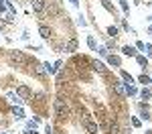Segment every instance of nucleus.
Listing matches in <instances>:
<instances>
[{
  "mask_svg": "<svg viewBox=\"0 0 152 134\" xmlns=\"http://www.w3.org/2000/svg\"><path fill=\"white\" fill-rule=\"evenodd\" d=\"M55 116L61 118V120H65L69 116V108H67L65 100H55Z\"/></svg>",
  "mask_w": 152,
  "mask_h": 134,
  "instance_id": "1",
  "label": "nucleus"
},
{
  "mask_svg": "<svg viewBox=\"0 0 152 134\" xmlns=\"http://www.w3.org/2000/svg\"><path fill=\"white\" fill-rule=\"evenodd\" d=\"M16 96L20 97V100H28V97H31L28 85H18V87H16Z\"/></svg>",
  "mask_w": 152,
  "mask_h": 134,
  "instance_id": "2",
  "label": "nucleus"
},
{
  "mask_svg": "<svg viewBox=\"0 0 152 134\" xmlns=\"http://www.w3.org/2000/svg\"><path fill=\"white\" fill-rule=\"evenodd\" d=\"M77 45H79L77 39H69L67 45H65V53H75V51H77Z\"/></svg>",
  "mask_w": 152,
  "mask_h": 134,
  "instance_id": "3",
  "label": "nucleus"
},
{
  "mask_svg": "<svg viewBox=\"0 0 152 134\" xmlns=\"http://www.w3.org/2000/svg\"><path fill=\"white\" fill-rule=\"evenodd\" d=\"M10 59L14 61V63H18V65H23V63H24V55L20 53V51H12V53H10Z\"/></svg>",
  "mask_w": 152,
  "mask_h": 134,
  "instance_id": "4",
  "label": "nucleus"
},
{
  "mask_svg": "<svg viewBox=\"0 0 152 134\" xmlns=\"http://www.w3.org/2000/svg\"><path fill=\"white\" fill-rule=\"evenodd\" d=\"M31 4H33V10L35 12H43L45 10V0H31Z\"/></svg>",
  "mask_w": 152,
  "mask_h": 134,
  "instance_id": "5",
  "label": "nucleus"
},
{
  "mask_svg": "<svg viewBox=\"0 0 152 134\" xmlns=\"http://www.w3.org/2000/svg\"><path fill=\"white\" fill-rule=\"evenodd\" d=\"M83 126H85V130H87L89 134H95V132H97V124H95V122H91V120H85V122H83Z\"/></svg>",
  "mask_w": 152,
  "mask_h": 134,
  "instance_id": "6",
  "label": "nucleus"
},
{
  "mask_svg": "<svg viewBox=\"0 0 152 134\" xmlns=\"http://www.w3.org/2000/svg\"><path fill=\"white\" fill-rule=\"evenodd\" d=\"M138 110H140L142 120H148V118H150V112H148V106H146V104H138Z\"/></svg>",
  "mask_w": 152,
  "mask_h": 134,
  "instance_id": "7",
  "label": "nucleus"
},
{
  "mask_svg": "<svg viewBox=\"0 0 152 134\" xmlns=\"http://www.w3.org/2000/svg\"><path fill=\"white\" fill-rule=\"evenodd\" d=\"M107 63L114 65V67H122V59L118 55H107Z\"/></svg>",
  "mask_w": 152,
  "mask_h": 134,
  "instance_id": "8",
  "label": "nucleus"
},
{
  "mask_svg": "<svg viewBox=\"0 0 152 134\" xmlns=\"http://www.w3.org/2000/svg\"><path fill=\"white\" fill-rule=\"evenodd\" d=\"M39 35L43 37V39H49V37H51V29H47L45 24H41V26H39Z\"/></svg>",
  "mask_w": 152,
  "mask_h": 134,
  "instance_id": "9",
  "label": "nucleus"
},
{
  "mask_svg": "<svg viewBox=\"0 0 152 134\" xmlns=\"http://www.w3.org/2000/svg\"><path fill=\"white\" fill-rule=\"evenodd\" d=\"M122 53H124V55H128V57H136V49H134V47H130V45L122 47Z\"/></svg>",
  "mask_w": 152,
  "mask_h": 134,
  "instance_id": "10",
  "label": "nucleus"
},
{
  "mask_svg": "<svg viewBox=\"0 0 152 134\" xmlns=\"http://www.w3.org/2000/svg\"><path fill=\"white\" fill-rule=\"evenodd\" d=\"M24 134H37V122H28V126H26V130H24Z\"/></svg>",
  "mask_w": 152,
  "mask_h": 134,
  "instance_id": "11",
  "label": "nucleus"
},
{
  "mask_svg": "<svg viewBox=\"0 0 152 134\" xmlns=\"http://www.w3.org/2000/svg\"><path fill=\"white\" fill-rule=\"evenodd\" d=\"M122 79H124V83H134V77H132V75H130L128 71H124V69H122Z\"/></svg>",
  "mask_w": 152,
  "mask_h": 134,
  "instance_id": "12",
  "label": "nucleus"
},
{
  "mask_svg": "<svg viewBox=\"0 0 152 134\" xmlns=\"http://www.w3.org/2000/svg\"><path fill=\"white\" fill-rule=\"evenodd\" d=\"M91 65H94V69H95V71H99V73H105V65L102 63V61H94Z\"/></svg>",
  "mask_w": 152,
  "mask_h": 134,
  "instance_id": "13",
  "label": "nucleus"
},
{
  "mask_svg": "<svg viewBox=\"0 0 152 134\" xmlns=\"http://www.w3.org/2000/svg\"><path fill=\"white\" fill-rule=\"evenodd\" d=\"M116 89L120 96H126V85H124V81H116Z\"/></svg>",
  "mask_w": 152,
  "mask_h": 134,
  "instance_id": "14",
  "label": "nucleus"
},
{
  "mask_svg": "<svg viewBox=\"0 0 152 134\" xmlns=\"http://www.w3.org/2000/svg\"><path fill=\"white\" fill-rule=\"evenodd\" d=\"M136 61H138V65H142V67H148V59L144 55H136Z\"/></svg>",
  "mask_w": 152,
  "mask_h": 134,
  "instance_id": "15",
  "label": "nucleus"
},
{
  "mask_svg": "<svg viewBox=\"0 0 152 134\" xmlns=\"http://www.w3.org/2000/svg\"><path fill=\"white\" fill-rule=\"evenodd\" d=\"M12 114H14L16 118H23V116H24V112H23L20 106H14V108H12Z\"/></svg>",
  "mask_w": 152,
  "mask_h": 134,
  "instance_id": "16",
  "label": "nucleus"
},
{
  "mask_svg": "<svg viewBox=\"0 0 152 134\" xmlns=\"http://www.w3.org/2000/svg\"><path fill=\"white\" fill-rule=\"evenodd\" d=\"M8 100H10V102H14L16 106H20V104H23V100L16 96V94H8Z\"/></svg>",
  "mask_w": 152,
  "mask_h": 134,
  "instance_id": "17",
  "label": "nucleus"
},
{
  "mask_svg": "<svg viewBox=\"0 0 152 134\" xmlns=\"http://www.w3.org/2000/svg\"><path fill=\"white\" fill-rule=\"evenodd\" d=\"M140 96H142V100H150V97H152V92L148 89V87H144V89L140 92Z\"/></svg>",
  "mask_w": 152,
  "mask_h": 134,
  "instance_id": "18",
  "label": "nucleus"
},
{
  "mask_svg": "<svg viewBox=\"0 0 152 134\" xmlns=\"http://www.w3.org/2000/svg\"><path fill=\"white\" fill-rule=\"evenodd\" d=\"M87 45H89L91 51H97V45H95V39H94V37H87Z\"/></svg>",
  "mask_w": 152,
  "mask_h": 134,
  "instance_id": "19",
  "label": "nucleus"
},
{
  "mask_svg": "<svg viewBox=\"0 0 152 134\" xmlns=\"http://www.w3.org/2000/svg\"><path fill=\"white\" fill-rule=\"evenodd\" d=\"M43 67H45V71H47V73H57V69H55V65H51V63H45Z\"/></svg>",
  "mask_w": 152,
  "mask_h": 134,
  "instance_id": "20",
  "label": "nucleus"
},
{
  "mask_svg": "<svg viewBox=\"0 0 152 134\" xmlns=\"http://www.w3.org/2000/svg\"><path fill=\"white\" fill-rule=\"evenodd\" d=\"M138 81H140V83H152V79L148 77V75H140V77H138Z\"/></svg>",
  "mask_w": 152,
  "mask_h": 134,
  "instance_id": "21",
  "label": "nucleus"
},
{
  "mask_svg": "<svg viewBox=\"0 0 152 134\" xmlns=\"http://www.w3.org/2000/svg\"><path fill=\"white\" fill-rule=\"evenodd\" d=\"M97 53H99L102 57H107V55H110V51H107V47H99V49H97Z\"/></svg>",
  "mask_w": 152,
  "mask_h": 134,
  "instance_id": "22",
  "label": "nucleus"
},
{
  "mask_svg": "<svg viewBox=\"0 0 152 134\" xmlns=\"http://www.w3.org/2000/svg\"><path fill=\"white\" fill-rule=\"evenodd\" d=\"M120 6L124 8V12H128L130 8H128V0H120Z\"/></svg>",
  "mask_w": 152,
  "mask_h": 134,
  "instance_id": "23",
  "label": "nucleus"
},
{
  "mask_svg": "<svg viewBox=\"0 0 152 134\" xmlns=\"http://www.w3.org/2000/svg\"><path fill=\"white\" fill-rule=\"evenodd\" d=\"M107 35L116 37V35H118V29H116V26H110V29H107Z\"/></svg>",
  "mask_w": 152,
  "mask_h": 134,
  "instance_id": "24",
  "label": "nucleus"
},
{
  "mask_svg": "<svg viewBox=\"0 0 152 134\" xmlns=\"http://www.w3.org/2000/svg\"><path fill=\"white\" fill-rule=\"evenodd\" d=\"M144 51L148 53V57H152V45H144Z\"/></svg>",
  "mask_w": 152,
  "mask_h": 134,
  "instance_id": "25",
  "label": "nucleus"
},
{
  "mask_svg": "<svg viewBox=\"0 0 152 134\" xmlns=\"http://www.w3.org/2000/svg\"><path fill=\"white\" fill-rule=\"evenodd\" d=\"M140 124H142V122L138 120V118H132V126H136V128H138V126H140Z\"/></svg>",
  "mask_w": 152,
  "mask_h": 134,
  "instance_id": "26",
  "label": "nucleus"
},
{
  "mask_svg": "<svg viewBox=\"0 0 152 134\" xmlns=\"http://www.w3.org/2000/svg\"><path fill=\"white\" fill-rule=\"evenodd\" d=\"M45 132H47V134H53V126H51V124H47V126H45Z\"/></svg>",
  "mask_w": 152,
  "mask_h": 134,
  "instance_id": "27",
  "label": "nucleus"
},
{
  "mask_svg": "<svg viewBox=\"0 0 152 134\" xmlns=\"http://www.w3.org/2000/svg\"><path fill=\"white\" fill-rule=\"evenodd\" d=\"M110 130H112V134H118V132H120V128H118L116 124H114V126H112V128H110Z\"/></svg>",
  "mask_w": 152,
  "mask_h": 134,
  "instance_id": "28",
  "label": "nucleus"
},
{
  "mask_svg": "<svg viewBox=\"0 0 152 134\" xmlns=\"http://www.w3.org/2000/svg\"><path fill=\"white\" fill-rule=\"evenodd\" d=\"M136 49H140V51H144V43H142V41H138V43H136Z\"/></svg>",
  "mask_w": 152,
  "mask_h": 134,
  "instance_id": "29",
  "label": "nucleus"
},
{
  "mask_svg": "<svg viewBox=\"0 0 152 134\" xmlns=\"http://www.w3.org/2000/svg\"><path fill=\"white\" fill-rule=\"evenodd\" d=\"M77 23L81 24V26H85V24H87V23H85V18H83V16H79V21H77Z\"/></svg>",
  "mask_w": 152,
  "mask_h": 134,
  "instance_id": "30",
  "label": "nucleus"
},
{
  "mask_svg": "<svg viewBox=\"0 0 152 134\" xmlns=\"http://www.w3.org/2000/svg\"><path fill=\"white\" fill-rule=\"evenodd\" d=\"M71 4H73V6H77V4H79V0H69Z\"/></svg>",
  "mask_w": 152,
  "mask_h": 134,
  "instance_id": "31",
  "label": "nucleus"
},
{
  "mask_svg": "<svg viewBox=\"0 0 152 134\" xmlns=\"http://www.w3.org/2000/svg\"><path fill=\"white\" fill-rule=\"evenodd\" d=\"M4 8H6V4H0V14L4 12Z\"/></svg>",
  "mask_w": 152,
  "mask_h": 134,
  "instance_id": "32",
  "label": "nucleus"
},
{
  "mask_svg": "<svg viewBox=\"0 0 152 134\" xmlns=\"http://www.w3.org/2000/svg\"><path fill=\"white\" fill-rule=\"evenodd\" d=\"M0 4H6V0H0Z\"/></svg>",
  "mask_w": 152,
  "mask_h": 134,
  "instance_id": "33",
  "label": "nucleus"
},
{
  "mask_svg": "<svg viewBox=\"0 0 152 134\" xmlns=\"http://www.w3.org/2000/svg\"><path fill=\"white\" fill-rule=\"evenodd\" d=\"M146 134H152V130H146Z\"/></svg>",
  "mask_w": 152,
  "mask_h": 134,
  "instance_id": "34",
  "label": "nucleus"
},
{
  "mask_svg": "<svg viewBox=\"0 0 152 134\" xmlns=\"http://www.w3.org/2000/svg\"><path fill=\"white\" fill-rule=\"evenodd\" d=\"M150 33H152V26H150Z\"/></svg>",
  "mask_w": 152,
  "mask_h": 134,
  "instance_id": "35",
  "label": "nucleus"
},
{
  "mask_svg": "<svg viewBox=\"0 0 152 134\" xmlns=\"http://www.w3.org/2000/svg\"><path fill=\"white\" fill-rule=\"evenodd\" d=\"M0 134H4V132H0Z\"/></svg>",
  "mask_w": 152,
  "mask_h": 134,
  "instance_id": "36",
  "label": "nucleus"
}]
</instances>
